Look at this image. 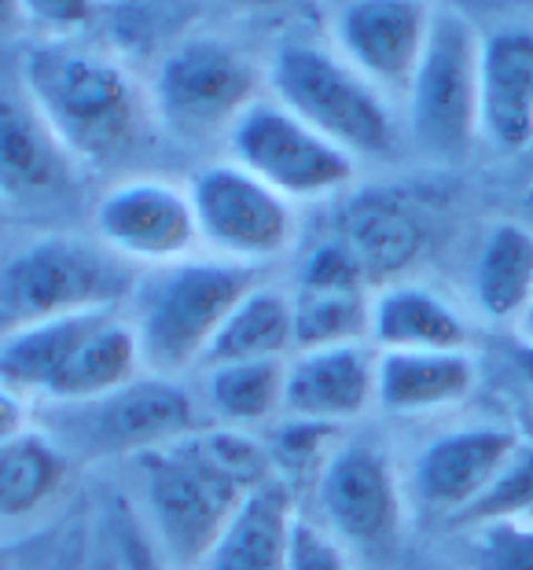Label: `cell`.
<instances>
[{
  "instance_id": "6da1fadb",
  "label": "cell",
  "mask_w": 533,
  "mask_h": 570,
  "mask_svg": "<svg viewBox=\"0 0 533 570\" xmlns=\"http://www.w3.org/2000/svg\"><path fill=\"white\" fill-rule=\"evenodd\" d=\"M129 468L148 541L169 570H199L250 493L276 479L269 449L250 431L217 423L129 460Z\"/></svg>"
},
{
  "instance_id": "7a4b0ae2",
  "label": "cell",
  "mask_w": 533,
  "mask_h": 570,
  "mask_svg": "<svg viewBox=\"0 0 533 570\" xmlns=\"http://www.w3.org/2000/svg\"><path fill=\"white\" fill-rule=\"evenodd\" d=\"M22 92L75 163H111L140 137V96L103 48L48 38L22 52Z\"/></svg>"
},
{
  "instance_id": "3957f363",
  "label": "cell",
  "mask_w": 533,
  "mask_h": 570,
  "mask_svg": "<svg viewBox=\"0 0 533 570\" xmlns=\"http://www.w3.org/2000/svg\"><path fill=\"white\" fill-rule=\"evenodd\" d=\"M258 269L225 258H185L140 276L129 295V327L137 335L140 365L159 380H177L206 365L217 332L239 298L254 291Z\"/></svg>"
},
{
  "instance_id": "277c9868",
  "label": "cell",
  "mask_w": 533,
  "mask_h": 570,
  "mask_svg": "<svg viewBox=\"0 0 533 570\" xmlns=\"http://www.w3.org/2000/svg\"><path fill=\"white\" fill-rule=\"evenodd\" d=\"M273 100L354 159L397 148V104L343 59L332 41H284L269 63Z\"/></svg>"
},
{
  "instance_id": "5b68a950",
  "label": "cell",
  "mask_w": 533,
  "mask_h": 570,
  "mask_svg": "<svg viewBox=\"0 0 533 570\" xmlns=\"http://www.w3.org/2000/svg\"><path fill=\"white\" fill-rule=\"evenodd\" d=\"M33 428L67 460H137L151 449L199 431V409L177 380L137 375L132 383L89 402L33 405Z\"/></svg>"
},
{
  "instance_id": "8992f818",
  "label": "cell",
  "mask_w": 533,
  "mask_h": 570,
  "mask_svg": "<svg viewBox=\"0 0 533 570\" xmlns=\"http://www.w3.org/2000/svg\"><path fill=\"white\" fill-rule=\"evenodd\" d=\"M402 111L412 144L431 159H460L482 137V33L464 11L434 8Z\"/></svg>"
},
{
  "instance_id": "52a82bcc",
  "label": "cell",
  "mask_w": 533,
  "mask_h": 570,
  "mask_svg": "<svg viewBox=\"0 0 533 570\" xmlns=\"http://www.w3.org/2000/svg\"><path fill=\"white\" fill-rule=\"evenodd\" d=\"M126 258L103 244L75 236H45L22 247L0 269V317L16 327L89 309H122L132 295Z\"/></svg>"
},
{
  "instance_id": "ba28073f",
  "label": "cell",
  "mask_w": 533,
  "mask_h": 570,
  "mask_svg": "<svg viewBox=\"0 0 533 570\" xmlns=\"http://www.w3.org/2000/svg\"><path fill=\"white\" fill-rule=\"evenodd\" d=\"M258 100V75L250 59L221 38L180 41L155 70V118L180 140H228L233 126Z\"/></svg>"
},
{
  "instance_id": "9c48e42d",
  "label": "cell",
  "mask_w": 533,
  "mask_h": 570,
  "mask_svg": "<svg viewBox=\"0 0 533 570\" xmlns=\"http://www.w3.org/2000/svg\"><path fill=\"white\" fill-rule=\"evenodd\" d=\"M228 155L261 185L280 191L287 203L328 199L349 188L357 177V159L338 144L320 137L269 96L258 100L228 132Z\"/></svg>"
},
{
  "instance_id": "30bf717a",
  "label": "cell",
  "mask_w": 533,
  "mask_h": 570,
  "mask_svg": "<svg viewBox=\"0 0 533 570\" xmlns=\"http://www.w3.org/2000/svg\"><path fill=\"white\" fill-rule=\"evenodd\" d=\"M188 196L196 206L199 244L214 258L254 265L280 258L298 236L295 203L261 185L244 166L214 163L188 180Z\"/></svg>"
},
{
  "instance_id": "8fae6325",
  "label": "cell",
  "mask_w": 533,
  "mask_h": 570,
  "mask_svg": "<svg viewBox=\"0 0 533 570\" xmlns=\"http://www.w3.org/2000/svg\"><path fill=\"white\" fill-rule=\"evenodd\" d=\"M313 497L320 508V527L338 544L354 549H383L405 523L408 493L394 460L368 439L335 442L328 460L313 479Z\"/></svg>"
},
{
  "instance_id": "7c38bea8",
  "label": "cell",
  "mask_w": 533,
  "mask_h": 570,
  "mask_svg": "<svg viewBox=\"0 0 533 570\" xmlns=\"http://www.w3.org/2000/svg\"><path fill=\"white\" fill-rule=\"evenodd\" d=\"M519 445L523 434L507 423H467L434 434L408 468V504L420 515L460 527Z\"/></svg>"
},
{
  "instance_id": "4fadbf2b",
  "label": "cell",
  "mask_w": 533,
  "mask_h": 570,
  "mask_svg": "<svg viewBox=\"0 0 533 570\" xmlns=\"http://www.w3.org/2000/svg\"><path fill=\"white\" fill-rule=\"evenodd\" d=\"M100 244L129 262L174 265L191 258L199 244L196 206L188 185L162 177H132L115 185L92 210Z\"/></svg>"
},
{
  "instance_id": "5bb4252c",
  "label": "cell",
  "mask_w": 533,
  "mask_h": 570,
  "mask_svg": "<svg viewBox=\"0 0 533 570\" xmlns=\"http://www.w3.org/2000/svg\"><path fill=\"white\" fill-rule=\"evenodd\" d=\"M431 22L434 8L416 0H354L335 11L332 45L386 100L402 107L427 52Z\"/></svg>"
},
{
  "instance_id": "9a60e30c",
  "label": "cell",
  "mask_w": 533,
  "mask_h": 570,
  "mask_svg": "<svg viewBox=\"0 0 533 570\" xmlns=\"http://www.w3.org/2000/svg\"><path fill=\"white\" fill-rule=\"evenodd\" d=\"M290 306H295L298 350L368 343L375 284L343 239H328V244L313 247L302 262Z\"/></svg>"
},
{
  "instance_id": "2e32d148",
  "label": "cell",
  "mask_w": 533,
  "mask_h": 570,
  "mask_svg": "<svg viewBox=\"0 0 533 570\" xmlns=\"http://www.w3.org/2000/svg\"><path fill=\"white\" fill-rule=\"evenodd\" d=\"M379 394V350L372 343L298 350L287 361L284 420L343 431L365 420Z\"/></svg>"
},
{
  "instance_id": "e0dca14e",
  "label": "cell",
  "mask_w": 533,
  "mask_h": 570,
  "mask_svg": "<svg viewBox=\"0 0 533 570\" xmlns=\"http://www.w3.org/2000/svg\"><path fill=\"white\" fill-rule=\"evenodd\" d=\"M482 137L507 155L533 144V27L523 22L482 33Z\"/></svg>"
},
{
  "instance_id": "ac0fdd59",
  "label": "cell",
  "mask_w": 533,
  "mask_h": 570,
  "mask_svg": "<svg viewBox=\"0 0 533 570\" xmlns=\"http://www.w3.org/2000/svg\"><path fill=\"white\" fill-rule=\"evenodd\" d=\"M75 166L30 96L0 89V199H52L75 180Z\"/></svg>"
},
{
  "instance_id": "d6986e66",
  "label": "cell",
  "mask_w": 533,
  "mask_h": 570,
  "mask_svg": "<svg viewBox=\"0 0 533 570\" xmlns=\"http://www.w3.org/2000/svg\"><path fill=\"white\" fill-rule=\"evenodd\" d=\"M368 343L379 354H442L471 350V324L445 295L423 284H386L375 291Z\"/></svg>"
},
{
  "instance_id": "ffe728a7",
  "label": "cell",
  "mask_w": 533,
  "mask_h": 570,
  "mask_svg": "<svg viewBox=\"0 0 533 570\" xmlns=\"http://www.w3.org/2000/svg\"><path fill=\"white\" fill-rule=\"evenodd\" d=\"M478 386V361L471 350L442 354H379L375 409L386 416H438L464 405Z\"/></svg>"
},
{
  "instance_id": "44dd1931",
  "label": "cell",
  "mask_w": 533,
  "mask_h": 570,
  "mask_svg": "<svg viewBox=\"0 0 533 570\" xmlns=\"http://www.w3.org/2000/svg\"><path fill=\"white\" fill-rule=\"evenodd\" d=\"M295 490L276 475L239 508L199 570H290L298 530Z\"/></svg>"
},
{
  "instance_id": "7402d4cb",
  "label": "cell",
  "mask_w": 533,
  "mask_h": 570,
  "mask_svg": "<svg viewBox=\"0 0 533 570\" xmlns=\"http://www.w3.org/2000/svg\"><path fill=\"white\" fill-rule=\"evenodd\" d=\"M298 350L295 338V306L280 287L258 284L239 298L228 321L217 332L203 368L247 365V361H290Z\"/></svg>"
},
{
  "instance_id": "603a6c76",
  "label": "cell",
  "mask_w": 533,
  "mask_h": 570,
  "mask_svg": "<svg viewBox=\"0 0 533 570\" xmlns=\"http://www.w3.org/2000/svg\"><path fill=\"white\" fill-rule=\"evenodd\" d=\"M471 295L486 321L519 324L533 298V236L519 225H496L478 250Z\"/></svg>"
},
{
  "instance_id": "cb8c5ba5",
  "label": "cell",
  "mask_w": 533,
  "mask_h": 570,
  "mask_svg": "<svg viewBox=\"0 0 533 570\" xmlns=\"http://www.w3.org/2000/svg\"><path fill=\"white\" fill-rule=\"evenodd\" d=\"M203 397L217 428H261V423L284 416L287 361H247V365L206 368Z\"/></svg>"
},
{
  "instance_id": "d4e9b609",
  "label": "cell",
  "mask_w": 533,
  "mask_h": 570,
  "mask_svg": "<svg viewBox=\"0 0 533 570\" xmlns=\"http://www.w3.org/2000/svg\"><path fill=\"white\" fill-rule=\"evenodd\" d=\"M70 460L33 428L16 442H0V527L27 523L63 487Z\"/></svg>"
},
{
  "instance_id": "484cf974",
  "label": "cell",
  "mask_w": 533,
  "mask_h": 570,
  "mask_svg": "<svg viewBox=\"0 0 533 570\" xmlns=\"http://www.w3.org/2000/svg\"><path fill=\"white\" fill-rule=\"evenodd\" d=\"M343 244L354 250L357 265L372 284H397V273L416 258L420 233L416 222L391 199H365L349 210L343 225Z\"/></svg>"
},
{
  "instance_id": "4316f807",
  "label": "cell",
  "mask_w": 533,
  "mask_h": 570,
  "mask_svg": "<svg viewBox=\"0 0 533 570\" xmlns=\"http://www.w3.org/2000/svg\"><path fill=\"white\" fill-rule=\"evenodd\" d=\"M533 515V442L523 439V445L507 456V464L496 471L490 490L478 497V504L460 519L464 530L512 523V519Z\"/></svg>"
},
{
  "instance_id": "83f0119b",
  "label": "cell",
  "mask_w": 533,
  "mask_h": 570,
  "mask_svg": "<svg viewBox=\"0 0 533 570\" xmlns=\"http://www.w3.org/2000/svg\"><path fill=\"white\" fill-rule=\"evenodd\" d=\"M471 570H533V515L467 530Z\"/></svg>"
},
{
  "instance_id": "f1b7e54d",
  "label": "cell",
  "mask_w": 533,
  "mask_h": 570,
  "mask_svg": "<svg viewBox=\"0 0 533 570\" xmlns=\"http://www.w3.org/2000/svg\"><path fill=\"white\" fill-rule=\"evenodd\" d=\"M290 570H354V563L328 530L309 523V519H298Z\"/></svg>"
},
{
  "instance_id": "f546056e",
  "label": "cell",
  "mask_w": 533,
  "mask_h": 570,
  "mask_svg": "<svg viewBox=\"0 0 533 570\" xmlns=\"http://www.w3.org/2000/svg\"><path fill=\"white\" fill-rule=\"evenodd\" d=\"M22 16L41 22L52 38H67L70 30H78L92 19V4H81V0H38V4H27Z\"/></svg>"
},
{
  "instance_id": "4dcf8cb0",
  "label": "cell",
  "mask_w": 533,
  "mask_h": 570,
  "mask_svg": "<svg viewBox=\"0 0 533 570\" xmlns=\"http://www.w3.org/2000/svg\"><path fill=\"white\" fill-rule=\"evenodd\" d=\"M30 420H33V409L27 397H19L16 391H8L0 383V442H16L22 434H30Z\"/></svg>"
},
{
  "instance_id": "1f68e13d",
  "label": "cell",
  "mask_w": 533,
  "mask_h": 570,
  "mask_svg": "<svg viewBox=\"0 0 533 570\" xmlns=\"http://www.w3.org/2000/svg\"><path fill=\"white\" fill-rule=\"evenodd\" d=\"M89 570H129L126 567V556H122V544H118V538H107V544L100 552H96V560Z\"/></svg>"
},
{
  "instance_id": "d6a6232c",
  "label": "cell",
  "mask_w": 533,
  "mask_h": 570,
  "mask_svg": "<svg viewBox=\"0 0 533 570\" xmlns=\"http://www.w3.org/2000/svg\"><path fill=\"white\" fill-rule=\"evenodd\" d=\"M512 365L519 372V380H523L530 391H533V343H523V338H515V343H512Z\"/></svg>"
},
{
  "instance_id": "836d02e7",
  "label": "cell",
  "mask_w": 533,
  "mask_h": 570,
  "mask_svg": "<svg viewBox=\"0 0 533 570\" xmlns=\"http://www.w3.org/2000/svg\"><path fill=\"white\" fill-rule=\"evenodd\" d=\"M22 19V8L19 4H8V0H0V38L16 27V22Z\"/></svg>"
},
{
  "instance_id": "e575fe53",
  "label": "cell",
  "mask_w": 533,
  "mask_h": 570,
  "mask_svg": "<svg viewBox=\"0 0 533 570\" xmlns=\"http://www.w3.org/2000/svg\"><path fill=\"white\" fill-rule=\"evenodd\" d=\"M515 338H523V343H533V298H530V306H526V313L519 317V324H515Z\"/></svg>"
},
{
  "instance_id": "d590c367",
  "label": "cell",
  "mask_w": 533,
  "mask_h": 570,
  "mask_svg": "<svg viewBox=\"0 0 533 570\" xmlns=\"http://www.w3.org/2000/svg\"><path fill=\"white\" fill-rule=\"evenodd\" d=\"M0 570H4V567H0Z\"/></svg>"
}]
</instances>
